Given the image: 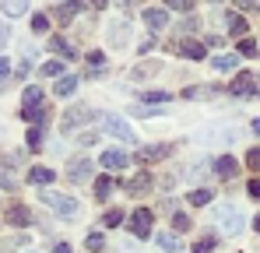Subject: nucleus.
Segmentation results:
<instances>
[{"label": "nucleus", "instance_id": "nucleus-1", "mask_svg": "<svg viewBox=\"0 0 260 253\" xmlns=\"http://www.w3.org/2000/svg\"><path fill=\"white\" fill-rule=\"evenodd\" d=\"M215 218H218V225H221V232H229V236H236V232L243 229V211L232 208V204L215 208Z\"/></svg>", "mask_w": 260, "mask_h": 253}, {"label": "nucleus", "instance_id": "nucleus-2", "mask_svg": "<svg viewBox=\"0 0 260 253\" xmlns=\"http://www.w3.org/2000/svg\"><path fill=\"white\" fill-rule=\"evenodd\" d=\"M151 222H155V214L148 208H137L134 214H130V232L134 236H141V239H148L151 236Z\"/></svg>", "mask_w": 260, "mask_h": 253}, {"label": "nucleus", "instance_id": "nucleus-3", "mask_svg": "<svg viewBox=\"0 0 260 253\" xmlns=\"http://www.w3.org/2000/svg\"><path fill=\"white\" fill-rule=\"evenodd\" d=\"M43 201H46V204H49L53 211L67 214V218H71V214H78V201H74V197H67V194H49V190H46Z\"/></svg>", "mask_w": 260, "mask_h": 253}, {"label": "nucleus", "instance_id": "nucleus-4", "mask_svg": "<svg viewBox=\"0 0 260 253\" xmlns=\"http://www.w3.org/2000/svg\"><path fill=\"white\" fill-rule=\"evenodd\" d=\"M169 151H173L169 144H148V148L137 151V162H141V166H151V162H162Z\"/></svg>", "mask_w": 260, "mask_h": 253}, {"label": "nucleus", "instance_id": "nucleus-5", "mask_svg": "<svg viewBox=\"0 0 260 253\" xmlns=\"http://www.w3.org/2000/svg\"><path fill=\"white\" fill-rule=\"evenodd\" d=\"M102 126H106V134H113V137H120V141H137V137H134V130H130L120 116H106Z\"/></svg>", "mask_w": 260, "mask_h": 253}, {"label": "nucleus", "instance_id": "nucleus-6", "mask_svg": "<svg viewBox=\"0 0 260 253\" xmlns=\"http://www.w3.org/2000/svg\"><path fill=\"white\" fill-rule=\"evenodd\" d=\"M91 159H71V166H67V176H71V183H85L88 176H91Z\"/></svg>", "mask_w": 260, "mask_h": 253}, {"label": "nucleus", "instance_id": "nucleus-7", "mask_svg": "<svg viewBox=\"0 0 260 253\" xmlns=\"http://www.w3.org/2000/svg\"><path fill=\"white\" fill-rule=\"evenodd\" d=\"M229 91H232V95H257L260 88H257V78H253V74H239L236 81L229 84Z\"/></svg>", "mask_w": 260, "mask_h": 253}, {"label": "nucleus", "instance_id": "nucleus-8", "mask_svg": "<svg viewBox=\"0 0 260 253\" xmlns=\"http://www.w3.org/2000/svg\"><path fill=\"white\" fill-rule=\"evenodd\" d=\"M91 116H95V113H88L85 106H78V109H71V113L60 120V130H71V126H78V123H88Z\"/></svg>", "mask_w": 260, "mask_h": 253}, {"label": "nucleus", "instance_id": "nucleus-9", "mask_svg": "<svg viewBox=\"0 0 260 253\" xmlns=\"http://www.w3.org/2000/svg\"><path fill=\"white\" fill-rule=\"evenodd\" d=\"M144 25L158 32V28H166V25H169V14H166L162 7H148V11H144Z\"/></svg>", "mask_w": 260, "mask_h": 253}, {"label": "nucleus", "instance_id": "nucleus-10", "mask_svg": "<svg viewBox=\"0 0 260 253\" xmlns=\"http://www.w3.org/2000/svg\"><path fill=\"white\" fill-rule=\"evenodd\" d=\"M123 166H127V155H123V151H116V148L102 151V169H113V172H116V169H123Z\"/></svg>", "mask_w": 260, "mask_h": 253}, {"label": "nucleus", "instance_id": "nucleus-11", "mask_svg": "<svg viewBox=\"0 0 260 253\" xmlns=\"http://www.w3.org/2000/svg\"><path fill=\"white\" fill-rule=\"evenodd\" d=\"M4 222H7V225H28V222H32V214H28V208L14 204V208H7V214H4Z\"/></svg>", "mask_w": 260, "mask_h": 253}, {"label": "nucleus", "instance_id": "nucleus-12", "mask_svg": "<svg viewBox=\"0 0 260 253\" xmlns=\"http://www.w3.org/2000/svg\"><path fill=\"white\" fill-rule=\"evenodd\" d=\"M179 53H183L186 60H204V46L197 39H183L179 42Z\"/></svg>", "mask_w": 260, "mask_h": 253}, {"label": "nucleus", "instance_id": "nucleus-13", "mask_svg": "<svg viewBox=\"0 0 260 253\" xmlns=\"http://www.w3.org/2000/svg\"><path fill=\"white\" fill-rule=\"evenodd\" d=\"M127 36H130L127 21H113V25H109V42H113V46H123Z\"/></svg>", "mask_w": 260, "mask_h": 253}, {"label": "nucleus", "instance_id": "nucleus-14", "mask_svg": "<svg viewBox=\"0 0 260 253\" xmlns=\"http://www.w3.org/2000/svg\"><path fill=\"white\" fill-rule=\"evenodd\" d=\"M53 176H56V172H53V169H46V166H32V169H28V179H32V183H39V186L53 183Z\"/></svg>", "mask_w": 260, "mask_h": 253}, {"label": "nucleus", "instance_id": "nucleus-15", "mask_svg": "<svg viewBox=\"0 0 260 253\" xmlns=\"http://www.w3.org/2000/svg\"><path fill=\"white\" fill-rule=\"evenodd\" d=\"M74 88H78V78H74V74H63L60 81L53 84V91H56V95H63V99H67V95H74Z\"/></svg>", "mask_w": 260, "mask_h": 253}, {"label": "nucleus", "instance_id": "nucleus-16", "mask_svg": "<svg viewBox=\"0 0 260 253\" xmlns=\"http://www.w3.org/2000/svg\"><path fill=\"white\" fill-rule=\"evenodd\" d=\"M113 186H116V179H113V176H99V179H95V197H99V201H106V197L113 194Z\"/></svg>", "mask_w": 260, "mask_h": 253}, {"label": "nucleus", "instance_id": "nucleus-17", "mask_svg": "<svg viewBox=\"0 0 260 253\" xmlns=\"http://www.w3.org/2000/svg\"><path fill=\"white\" fill-rule=\"evenodd\" d=\"M215 172L221 176V179H232V176L239 172V166H236V159H218V162H215Z\"/></svg>", "mask_w": 260, "mask_h": 253}, {"label": "nucleus", "instance_id": "nucleus-18", "mask_svg": "<svg viewBox=\"0 0 260 253\" xmlns=\"http://www.w3.org/2000/svg\"><path fill=\"white\" fill-rule=\"evenodd\" d=\"M78 11H81V0H63V4H60V25H67Z\"/></svg>", "mask_w": 260, "mask_h": 253}, {"label": "nucleus", "instance_id": "nucleus-19", "mask_svg": "<svg viewBox=\"0 0 260 253\" xmlns=\"http://www.w3.org/2000/svg\"><path fill=\"white\" fill-rule=\"evenodd\" d=\"M225 25H229V32H232V36L246 39V18H243V14H229V21H225Z\"/></svg>", "mask_w": 260, "mask_h": 253}, {"label": "nucleus", "instance_id": "nucleus-20", "mask_svg": "<svg viewBox=\"0 0 260 253\" xmlns=\"http://www.w3.org/2000/svg\"><path fill=\"white\" fill-rule=\"evenodd\" d=\"M0 4H4V14L7 18H18V14L28 11V0H0Z\"/></svg>", "mask_w": 260, "mask_h": 253}, {"label": "nucleus", "instance_id": "nucleus-21", "mask_svg": "<svg viewBox=\"0 0 260 253\" xmlns=\"http://www.w3.org/2000/svg\"><path fill=\"white\" fill-rule=\"evenodd\" d=\"M148 186H151V176H148V172H137V176L130 179V186H127V190L134 194V197H137V194H144Z\"/></svg>", "mask_w": 260, "mask_h": 253}, {"label": "nucleus", "instance_id": "nucleus-22", "mask_svg": "<svg viewBox=\"0 0 260 253\" xmlns=\"http://www.w3.org/2000/svg\"><path fill=\"white\" fill-rule=\"evenodd\" d=\"M21 102H25V109H39V102H43V91L32 84V88H25V99H21Z\"/></svg>", "mask_w": 260, "mask_h": 253}, {"label": "nucleus", "instance_id": "nucleus-23", "mask_svg": "<svg viewBox=\"0 0 260 253\" xmlns=\"http://www.w3.org/2000/svg\"><path fill=\"white\" fill-rule=\"evenodd\" d=\"M49 49H53V53H63V60H71V56H74L71 42H67V39H60V36H56V39H49Z\"/></svg>", "mask_w": 260, "mask_h": 253}, {"label": "nucleus", "instance_id": "nucleus-24", "mask_svg": "<svg viewBox=\"0 0 260 253\" xmlns=\"http://www.w3.org/2000/svg\"><path fill=\"white\" fill-rule=\"evenodd\" d=\"M239 64V56L236 53H225V56H215V71H232Z\"/></svg>", "mask_w": 260, "mask_h": 253}, {"label": "nucleus", "instance_id": "nucleus-25", "mask_svg": "<svg viewBox=\"0 0 260 253\" xmlns=\"http://www.w3.org/2000/svg\"><path fill=\"white\" fill-rule=\"evenodd\" d=\"M25 144H28L32 151H39V148H43V130H39V126H32V130L25 134Z\"/></svg>", "mask_w": 260, "mask_h": 253}, {"label": "nucleus", "instance_id": "nucleus-26", "mask_svg": "<svg viewBox=\"0 0 260 253\" xmlns=\"http://www.w3.org/2000/svg\"><path fill=\"white\" fill-rule=\"evenodd\" d=\"M158 246H162V250H179V239H176L173 232H158Z\"/></svg>", "mask_w": 260, "mask_h": 253}, {"label": "nucleus", "instance_id": "nucleus-27", "mask_svg": "<svg viewBox=\"0 0 260 253\" xmlns=\"http://www.w3.org/2000/svg\"><path fill=\"white\" fill-rule=\"evenodd\" d=\"M120 222H123V211H120V208H113V211L102 214V225H109V229H116Z\"/></svg>", "mask_w": 260, "mask_h": 253}, {"label": "nucleus", "instance_id": "nucleus-28", "mask_svg": "<svg viewBox=\"0 0 260 253\" xmlns=\"http://www.w3.org/2000/svg\"><path fill=\"white\" fill-rule=\"evenodd\" d=\"M239 56H257V42L253 39H239Z\"/></svg>", "mask_w": 260, "mask_h": 253}, {"label": "nucleus", "instance_id": "nucleus-29", "mask_svg": "<svg viewBox=\"0 0 260 253\" xmlns=\"http://www.w3.org/2000/svg\"><path fill=\"white\" fill-rule=\"evenodd\" d=\"M85 246H88V250H95V253H99L102 246H106V239H102L99 232H91V236H85Z\"/></svg>", "mask_w": 260, "mask_h": 253}, {"label": "nucleus", "instance_id": "nucleus-30", "mask_svg": "<svg viewBox=\"0 0 260 253\" xmlns=\"http://www.w3.org/2000/svg\"><path fill=\"white\" fill-rule=\"evenodd\" d=\"M46 28H49V18H46V14H36V18H32V32H36V36H43Z\"/></svg>", "mask_w": 260, "mask_h": 253}, {"label": "nucleus", "instance_id": "nucleus-31", "mask_svg": "<svg viewBox=\"0 0 260 253\" xmlns=\"http://www.w3.org/2000/svg\"><path fill=\"white\" fill-rule=\"evenodd\" d=\"M215 250V236H204V239H197V246H193V253H211Z\"/></svg>", "mask_w": 260, "mask_h": 253}, {"label": "nucleus", "instance_id": "nucleus-32", "mask_svg": "<svg viewBox=\"0 0 260 253\" xmlns=\"http://www.w3.org/2000/svg\"><path fill=\"white\" fill-rule=\"evenodd\" d=\"M208 201H211L208 190H193V194H190V204H193V208H201V204H208Z\"/></svg>", "mask_w": 260, "mask_h": 253}, {"label": "nucleus", "instance_id": "nucleus-33", "mask_svg": "<svg viewBox=\"0 0 260 253\" xmlns=\"http://www.w3.org/2000/svg\"><path fill=\"white\" fill-rule=\"evenodd\" d=\"M60 71H63V64H60V60H49V64H43V74H46V78H56Z\"/></svg>", "mask_w": 260, "mask_h": 253}, {"label": "nucleus", "instance_id": "nucleus-34", "mask_svg": "<svg viewBox=\"0 0 260 253\" xmlns=\"http://www.w3.org/2000/svg\"><path fill=\"white\" fill-rule=\"evenodd\" d=\"M158 71V64H141L137 71H134V78H148V74H155Z\"/></svg>", "mask_w": 260, "mask_h": 253}, {"label": "nucleus", "instance_id": "nucleus-35", "mask_svg": "<svg viewBox=\"0 0 260 253\" xmlns=\"http://www.w3.org/2000/svg\"><path fill=\"white\" fill-rule=\"evenodd\" d=\"M144 102H169V91H148Z\"/></svg>", "mask_w": 260, "mask_h": 253}, {"label": "nucleus", "instance_id": "nucleus-36", "mask_svg": "<svg viewBox=\"0 0 260 253\" xmlns=\"http://www.w3.org/2000/svg\"><path fill=\"white\" fill-rule=\"evenodd\" d=\"M7 74H11V67H7V56H0V91H4V88H7Z\"/></svg>", "mask_w": 260, "mask_h": 253}, {"label": "nucleus", "instance_id": "nucleus-37", "mask_svg": "<svg viewBox=\"0 0 260 253\" xmlns=\"http://www.w3.org/2000/svg\"><path fill=\"white\" fill-rule=\"evenodd\" d=\"M246 166H250V169H260V148H250V155H246Z\"/></svg>", "mask_w": 260, "mask_h": 253}, {"label": "nucleus", "instance_id": "nucleus-38", "mask_svg": "<svg viewBox=\"0 0 260 253\" xmlns=\"http://www.w3.org/2000/svg\"><path fill=\"white\" fill-rule=\"evenodd\" d=\"M173 225H176V232H186V229H190V218H186V214H176Z\"/></svg>", "mask_w": 260, "mask_h": 253}, {"label": "nucleus", "instance_id": "nucleus-39", "mask_svg": "<svg viewBox=\"0 0 260 253\" xmlns=\"http://www.w3.org/2000/svg\"><path fill=\"white\" fill-rule=\"evenodd\" d=\"M166 4H169L173 11H190V7H193V0H166Z\"/></svg>", "mask_w": 260, "mask_h": 253}, {"label": "nucleus", "instance_id": "nucleus-40", "mask_svg": "<svg viewBox=\"0 0 260 253\" xmlns=\"http://www.w3.org/2000/svg\"><path fill=\"white\" fill-rule=\"evenodd\" d=\"M102 60H106V56H102V53H99V49H95V53H88V64H91V67H95V71H99V67H102Z\"/></svg>", "mask_w": 260, "mask_h": 253}, {"label": "nucleus", "instance_id": "nucleus-41", "mask_svg": "<svg viewBox=\"0 0 260 253\" xmlns=\"http://www.w3.org/2000/svg\"><path fill=\"white\" fill-rule=\"evenodd\" d=\"M7 42H11V28H7V25H4V21H0V49H4V46H7Z\"/></svg>", "mask_w": 260, "mask_h": 253}, {"label": "nucleus", "instance_id": "nucleus-42", "mask_svg": "<svg viewBox=\"0 0 260 253\" xmlns=\"http://www.w3.org/2000/svg\"><path fill=\"white\" fill-rule=\"evenodd\" d=\"M95 141H99L95 134H81V137H78V144H85V148H88V144H95Z\"/></svg>", "mask_w": 260, "mask_h": 253}, {"label": "nucleus", "instance_id": "nucleus-43", "mask_svg": "<svg viewBox=\"0 0 260 253\" xmlns=\"http://www.w3.org/2000/svg\"><path fill=\"white\" fill-rule=\"evenodd\" d=\"M250 197H260V176H257V179H250Z\"/></svg>", "mask_w": 260, "mask_h": 253}, {"label": "nucleus", "instance_id": "nucleus-44", "mask_svg": "<svg viewBox=\"0 0 260 253\" xmlns=\"http://www.w3.org/2000/svg\"><path fill=\"white\" fill-rule=\"evenodd\" d=\"M236 7H243V11H250V7H257V0H236Z\"/></svg>", "mask_w": 260, "mask_h": 253}, {"label": "nucleus", "instance_id": "nucleus-45", "mask_svg": "<svg viewBox=\"0 0 260 253\" xmlns=\"http://www.w3.org/2000/svg\"><path fill=\"white\" fill-rule=\"evenodd\" d=\"M53 253H71V246H67V243H56V246H53Z\"/></svg>", "mask_w": 260, "mask_h": 253}, {"label": "nucleus", "instance_id": "nucleus-46", "mask_svg": "<svg viewBox=\"0 0 260 253\" xmlns=\"http://www.w3.org/2000/svg\"><path fill=\"white\" fill-rule=\"evenodd\" d=\"M91 4H95V7H106V4H109V0H91Z\"/></svg>", "mask_w": 260, "mask_h": 253}, {"label": "nucleus", "instance_id": "nucleus-47", "mask_svg": "<svg viewBox=\"0 0 260 253\" xmlns=\"http://www.w3.org/2000/svg\"><path fill=\"white\" fill-rule=\"evenodd\" d=\"M253 134H260V120H253Z\"/></svg>", "mask_w": 260, "mask_h": 253}, {"label": "nucleus", "instance_id": "nucleus-48", "mask_svg": "<svg viewBox=\"0 0 260 253\" xmlns=\"http://www.w3.org/2000/svg\"><path fill=\"white\" fill-rule=\"evenodd\" d=\"M257 232H260V214H257Z\"/></svg>", "mask_w": 260, "mask_h": 253}, {"label": "nucleus", "instance_id": "nucleus-49", "mask_svg": "<svg viewBox=\"0 0 260 253\" xmlns=\"http://www.w3.org/2000/svg\"><path fill=\"white\" fill-rule=\"evenodd\" d=\"M211 4H221V0H211Z\"/></svg>", "mask_w": 260, "mask_h": 253}]
</instances>
